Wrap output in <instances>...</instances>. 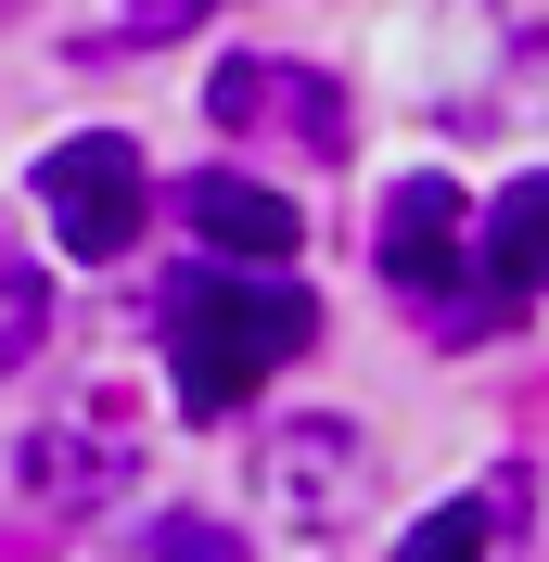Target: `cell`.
<instances>
[{
    "instance_id": "obj_1",
    "label": "cell",
    "mask_w": 549,
    "mask_h": 562,
    "mask_svg": "<svg viewBox=\"0 0 549 562\" xmlns=\"http://www.w3.org/2000/svg\"><path fill=\"white\" fill-rule=\"evenodd\" d=\"M307 333H320V307L294 281H217V269L167 281V371H179L192 422H231L256 396V371H281Z\"/></svg>"
},
{
    "instance_id": "obj_2",
    "label": "cell",
    "mask_w": 549,
    "mask_h": 562,
    "mask_svg": "<svg viewBox=\"0 0 549 562\" xmlns=\"http://www.w3.org/2000/svg\"><path fill=\"white\" fill-rule=\"evenodd\" d=\"M38 205H52L65 256H128L141 217H154V179H141V154L115 128H90V140H52L38 154Z\"/></svg>"
},
{
    "instance_id": "obj_3",
    "label": "cell",
    "mask_w": 549,
    "mask_h": 562,
    "mask_svg": "<svg viewBox=\"0 0 549 562\" xmlns=\"http://www.w3.org/2000/svg\"><path fill=\"white\" fill-rule=\"evenodd\" d=\"M371 269L396 281V294H422L435 307V333L460 319V281H473V205L447 192V179H396L371 217Z\"/></svg>"
},
{
    "instance_id": "obj_4",
    "label": "cell",
    "mask_w": 549,
    "mask_h": 562,
    "mask_svg": "<svg viewBox=\"0 0 549 562\" xmlns=\"http://www.w3.org/2000/svg\"><path fill=\"white\" fill-rule=\"evenodd\" d=\"M524 294H549V179H512L473 231V281H460V319H447V346L460 333H512Z\"/></svg>"
},
{
    "instance_id": "obj_5",
    "label": "cell",
    "mask_w": 549,
    "mask_h": 562,
    "mask_svg": "<svg viewBox=\"0 0 549 562\" xmlns=\"http://www.w3.org/2000/svg\"><path fill=\"white\" fill-rule=\"evenodd\" d=\"M179 217H192L217 256H243V269H294V244H307V205H294V192H269V179H243V167L179 179Z\"/></svg>"
},
{
    "instance_id": "obj_6",
    "label": "cell",
    "mask_w": 549,
    "mask_h": 562,
    "mask_svg": "<svg viewBox=\"0 0 549 562\" xmlns=\"http://www.w3.org/2000/svg\"><path fill=\"white\" fill-rule=\"evenodd\" d=\"M205 115H217V128H281V115H294V140H307V154H345V103H333V77H307V65H269V52L217 65Z\"/></svg>"
},
{
    "instance_id": "obj_7",
    "label": "cell",
    "mask_w": 549,
    "mask_h": 562,
    "mask_svg": "<svg viewBox=\"0 0 549 562\" xmlns=\"http://www.w3.org/2000/svg\"><path fill=\"white\" fill-rule=\"evenodd\" d=\"M524 525H537V486H524L512 460L485 473V486H460V498H435L410 537H396V562H512L524 550Z\"/></svg>"
},
{
    "instance_id": "obj_8",
    "label": "cell",
    "mask_w": 549,
    "mask_h": 562,
    "mask_svg": "<svg viewBox=\"0 0 549 562\" xmlns=\"http://www.w3.org/2000/svg\"><path fill=\"white\" fill-rule=\"evenodd\" d=\"M269 498H294V525H345V512L371 498V448H358L345 422H294L269 448Z\"/></svg>"
},
{
    "instance_id": "obj_9",
    "label": "cell",
    "mask_w": 549,
    "mask_h": 562,
    "mask_svg": "<svg viewBox=\"0 0 549 562\" xmlns=\"http://www.w3.org/2000/svg\"><path fill=\"white\" fill-rule=\"evenodd\" d=\"M38 333H52V281H38L26 256L0 244V371H26V358H38Z\"/></svg>"
},
{
    "instance_id": "obj_10",
    "label": "cell",
    "mask_w": 549,
    "mask_h": 562,
    "mask_svg": "<svg viewBox=\"0 0 549 562\" xmlns=\"http://www.w3.org/2000/svg\"><path fill=\"white\" fill-rule=\"evenodd\" d=\"M154 562H243L231 525H205V512H154V537H141Z\"/></svg>"
},
{
    "instance_id": "obj_11",
    "label": "cell",
    "mask_w": 549,
    "mask_h": 562,
    "mask_svg": "<svg viewBox=\"0 0 549 562\" xmlns=\"http://www.w3.org/2000/svg\"><path fill=\"white\" fill-rule=\"evenodd\" d=\"M205 13H217V0H128L115 26H128V38H179V26H205Z\"/></svg>"
}]
</instances>
